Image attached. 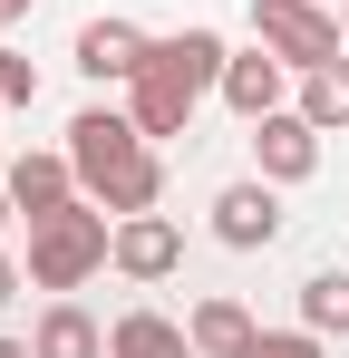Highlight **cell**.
<instances>
[{
  "mask_svg": "<svg viewBox=\"0 0 349 358\" xmlns=\"http://www.w3.org/2000/svg\"><path fill=\"white\" fill-rule=\"evenodd\" d=\"M68 165L88 184V203H107V213H156L165 203V155L126 107H78L68 117Z\"/></svg>",
  "mask_w": 349,
  "mask_h": 358,
  "instance_id": "6da1fadb",
  "label": "cell"
},
{
  "mask_svg": "<svg viewBox=\"0 0 349 358\" xmlns=\"http://www.w3.org/2000/svg\"><path fill=\"white\" fill-rule=\"evenodd\" d=\"M224 29H204V20H184V29H165L156 49H146V68L126 78V117L146 126V136H184L194 126V107L224 87Z\"/></svg>",
  "mask_w": 349,
  "mask_h": 358,
  "instance_id": "7a4b0ae2",
  "label": "cell"
},
{
  "mask_svg": "<svg viewBox=\"0 0 349 358\" xmlns=\"http://www.w3.org/2000/svg\"><path fill=\"white\" fill-rule=\"evenodd\" d=\"M107 252H116V213L88 194H68L58 213H29V281L49 300H68L88 271H107Z\"/></svg>",
  "mask_w": 349,
  "mask_h": 358,
  "instance_id": "3957f363",
  "label": "cell"
},
{
  "mask_svg": "<svg viewBox=\"0 0 349 358\" xmlns=\"http://www.w3.org/2000/svg\"><path fill=\"white\" fill-rule=\"evenodd\" d=\"M252 39H262L291 78L349 49V39H340V10H320V0H252Z\"/></svg>",
  "mask_w": 349,
  "mask_h": 358,
  "instance_id": "277c9868",
  "label": "cell"
},
{
  "mask_svg": "<svg viewBox=\"0 0 349 358\" xmlns=\"http://www.w3.org/2000/svg\"><path fill=\"white\" fill-rule=\"evenodd\" d=\"M214 242H233V252H272L282 242V184L272 175H242L214 194Z\"/></svg>",
  "mask_w": 349,
  "mask_h": 358,
  "instance_id": "5b68a950",
  "label": "cell"
},
{
  "mask_svg": "<svg viewBox=\"0 0 349 358\" xmlns=\"http://www.w3.org/2000/svg\"><path fill=\"white\" fill-rule=\"evenodd\" d=\"M252 165H262L272 184H310V175H320V126L301 117V107L252 117Z\"/></svg>",
  "mask_w": 349,
  "mask_h": 358,
  "instance_id": "8992f818",
  "label": "cell"
},
{
  "mask_svg": "<svg viewBox=\"0 0 349 358\" xmlns=\"http://www.w3.org/2000/svg\"><path fill=\"white\" fill-rule=\"evenodd\" d=\"M146 29L136 20H116V10H97V20H78V78H97V87H126L136 68H146Z\"/></svg>",
  "mask_w": 349,
  "mask_h": 358,
  "instance_id": "52a82bcc",
  "label": "cell"
},
{
  "mask_svg": "<svg viewBox=\"0 0 349 358\" xmlns=\"http://www.w3.org/2000/svg\"><path fill=\"white\" fill-rule=\"evenodd\" d=\"M214 97H224L233 117L252 126V117H272V107H291V68L272 59L262 39H252V49H233V59H224V87H214Z\"/></svg>",
  "mask_w": 349,
  "mask_h": 358,
  "instance_id": "ba28073f",
  "label": "cell"
},
{
  "mask_svg": "<svg viewBox=\"0 0 349 358\" xmlns=\"http://www.w3.org/2000/svg\"><path fill=\"white\" fill-rule=\"evenodd\" d=\"M126 281H165L174 262H184V233H174V213H116V252H107Z\"/></svg>",
  "mask_w": 349,
  "mask_h": 358,
  "instance_id": "9c48e42d",
  "label": "cell"
},
{
  "mask_svg": "<svg viewBox=\"0 0 349 358\" xmlns=\"http://www.w3.org/2000/svg\"><path fill=\"white\" fill-rule=\"evenodd\" d=\"M0 175H10V203H20V213H58L68 194H88L78 165H68V145H58V155H49V145H29V155H10Z\"/></svg>",
  "mask_w": 349,
  "mask_h": 358,
  "instance_id": "30bf717a",
  "label": "cell"
},
{
  "mask_svg": "<svg viewBox=\"0 0 349 358\" xmlns=\"http://www.w3.org/2000/svg\"><path fill=\"white\" fill-rule=\"evenodd\" d=\"M184 329H194V358H252V339H262V320H252L233 291H204L184 310Z\"/></svg>",
  "mask_w": 349,
  "mask_h": 358,
  "instance_id": "8fae6325",
  "label": "cell"
},
{
  "mask_svg": "<svg viewBox=\"0 0 349 358\" xmlns=\"http://www.w3.org/2000/svg\"><path fill=\"white\" fill-rule=\"evenodd\" d=\"M107 358H194V329L165 310H116L107 320Z\"/></svg>",
  "mask_w": 349,
  "mask_h": 358,
  "instance_id": "7c38bea8",
  "label": "cell"
},
{
  "mask_svg": "<svg viewBox=\"0 0 349 358\" xmlns=\"http://www.w3.org/2000/svg\"><path fill=\"white\" fill-rule=\"evenodd\" d=\"M29 349H39V358H107V329H97L78 300H49L39 329H29Z\"/></svg>",
  "mask_w": 349,
  "mask_h": 358,
  "instance_id": "4fadbf2b",
  "label": "cell"
},
{
  "mask_svg": "<svg viewBox=\"0 0 349 358\" xmlns=\"http://www.w3.org/2000/svg\"><path fill=\"white\" fill-rule=\"evenodd\" d=\"M301 117L320 126V136L349 126V49H340V59H320V68H301Z\"/></svg>",
  "mask_w": 349,
  "mask_h": 358,
  "instance_id": "5bb4252c",
  "label": "cell"
},
{
  "mask_svg": "<svg viewBox=\"0 0 349 358\" xmlns=\"http://www.w3.org/2000/svg\"><path fill=\"white\" fill-rule=\"evenodd\" d=\"M301 329L349 339V271H310V281H301Z\"/></svg>",
  "mask_w": 349,
  "mask_h": 358,
  "instance_id": "9a60e30c",
  "label": "cell"
},
{
  "mask_svg": "<svg viewBox=\"0 0 349 358\" xmlns=\"http://www.w3.org/2000/svg\"><path fill=\"white\" fill-rule=\"evenodd\" d=\"M252 358H330V339H320V329H262Z\"/></svg>",
  "mask_w": 349,
  "mask_h": 358,
  "instance_id": "2e32d148",
  "label": "cell"
},
{
  "mask_svg": "<svg viewBox=\"0 0 349 358\" xmlns=\"http://www.w3.org/2000/svg\"><path fill=\"white\" fill-rule=\"evenodd\" d=\"M29 97H39V68L20 49H0V107H29Z\"/></svg>",
  "mask_w": 349,
  "mask_h": 358,
  "instance_id": "e0dca14e",
  "label": "cell"
},
{
  "mask_svg": "<svg viewBox=\"0 0 349 358\" xmlns=\"http://www.w3.org/2000/svg\"><path fill=\"white\" fill-rule=\"evenodd\" d=\"M20 281H29V271H20V262H10V252H0V310H10V300H20Z\"/></svg>",
  "mask_w": 349,
  "mask_h": 358,
  "instance_id": "ac0fdd59",
  "label": "cell"
},
{
  "mask_svg": "<svg viewBox=\"0 0 349 358\" xmlns=\"http://www.w3.org/2000/svg\"><path fill=\"white\" fill-rule=\"evenodd\" d=\"M0 358H39V349H29V339H10V329H0Z\"/></svg>",
  "mask_w": 349,
  "mask_h": 358,
  "instance_id": "d6986e66",
  "label": "cell"
},
{
  "mask_svg": "<svg viewBox=\"0 0 349 358\" xmlns=\"http://www.w3.org/2000/svg\"><path fill=\"white\" fill-rule=\"evenodd\" d=\"M20 10H29V0H0V29H10V20H20Z\"/></svg>",
  "mask_w": 349,
  "mask_h": 358,
  "instance_id": "ffe728a7",
  "label": "cell"
},
{
  "mask_svg": "<svg viewBox=\"0 0 349 358\" xmlns=\"http://www.w3.org/2000/svg\"><path fill=\"white\" fill-rule=\"evenodd\" d=\"M10 213H20V203H10V175H0V223H10Z\"/></svg>",
  "mask_w": 349,
  "mask_h": 358,
  "instance_id": "44dd1931",
  "label": "cell"
},
{
  "mask_svg": "<svg viewBox=\"0 0 349 358\" xmlns=\"http://www.w3.org/2000/svg\"><path fill=\"white\" fill-rule=\"evenodd\" d=\"M340 39H349V0H340Z\"/></svg>",
  "mask_w": 349,
  "mask_h": 358,
  "instance_id": "7402d4cb",
  "label": "cell"
}]
</instances>
